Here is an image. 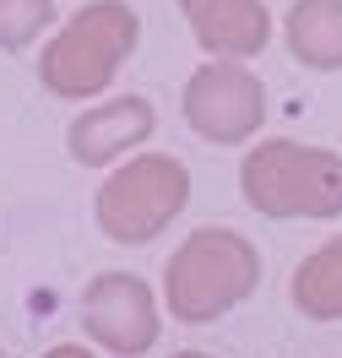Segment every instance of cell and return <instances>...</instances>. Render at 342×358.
I'll list each match as a JSON object with an SVG mask.
<instances>
[{
    "mask_svg": "<svg viewBox=\"0 0 342 358\" xmlns=\"http://www.w3.org/2000/svg\"><path fill=\"white\" fill-rule=\"evenodd\" d=\"M245 196L272 217H337L342 212V157L320 147L266 141L245 163Z\"/></svg>",
    "mask_w": 342,
    "mask_h": 358,
    "instance_id": "obj_1",
    "label": "cell"
},
{
    "mask_svg": "<svg viewBox=\"0 0 342 358\" xmlns=\"http://www.w3.org/2000/svg\"><path fill=\"white\" fill-rule=\"evenodd\" d=\"M190 114H196V131L218 136V141H239L261 120V87L234 66L206 71L196 82V92H190Z\"/></svg>",
    "mask_w": 342,
    "mask_h": 358,
    "instance_id": "obj_2",
    "label": "cell"
},
{
    "mask_svg": "<svg viewBox=\"0 0 342 358\" xmlns=\"http://www.w3.org/2000/svg\"><path fill=\"white\" fill-rule=\"evenodd\" d=\"M288 49L310 71L342 66V0H299L288 11Z\"/></svg>",
    "mask_w": 342,
    "mask_h": 358,
    "instance_id": "obj_3",
    "label": "cell"
},
{
    "mask_svg": "<svg viewBox=\"0 0 342 358\" xmlns=\"http://www.w3.org/2000/svg\"><path fill=\"white\" fill-rule=\"evenodd\" d=\"M294 304L310 320H337L342 315V239H326L294 271Z\"/></svg>",
    "mask_w": 342,
    "mask_h": 358,
    "instance_id": "obj_4",
    "label": "cell"
}]
</instances>
